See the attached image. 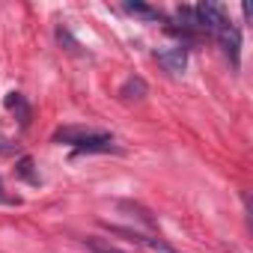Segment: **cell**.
I'll return each instance as SVG.
<instances>
[{
    "label": "cell",
    "instance_id": "6da1fadb",
    "mask_svg": "<svg viewBox=\"0 0 253 253\" xmlns=\"http://www.w3.org/2000/svg\"><path fill=\"white\" fill-rule=\"evenodd\" d=\"M211 36L217 39V45H220V51L229 57V63L238 66V54H241V33H238V27H235L232 21H226V24H220Z\"/></svg>",
    "mask_w": 253,
    "mask_h": 253
},
{
    "label": "cell",
    "instance_id": "ba28073f",
    "mask_svg": "<svg viewBox=\"0 0 253 253\" xmlns=\"http://www.w3.org/2000/svg\"><path fill=\"white\" fill-rule=\"evenodd\" d=\"M18 176L27 179V182H39V176H33V161L30 158H21L18 161Z\"/></svg>",
    "mask_w": 253,
    "mask_h": 253
},
{
    "label": "cell",
    "instance_id": "277c9868",
    "mask_svg": "<svg viewBox=\"0 0 253 253\" xmlns=\"http://www.w3.org/2000/svg\"><path fill=\"white\" fill-rule=\"evenodd\" d=\"M116 232H122V235H128L131 241H137L140 247H146L149 253H176L164 238H155V235H140V232H128V229H116Z\"/></svg>",
    "mask_w": 253,
    "mask_h": 253
},
{
    "label": "cell",
    "instance_id": "7a4b0ae2",
    "mask_svg": "<svg viewBox=\"0 0 253 253\" xmlns=\"http://www.w3.org/2000/svg\"><path fill=\"white\" fill-rule=\"evenodd\" d=\"M155 60L170 72V75H182L185 72V66H188V48H170V51H158L155 54Z\"/></svg>",
    "mask_w": 253,
    "mask_h": 253
},
{
    "label": "cell",
    "instance_id": "9c48e42d",
    "mask_svg": "<svg viewBox=\"0 0 253 253\" xmlns=\"http://www.w3.org/2000/svg\"><path fill=\"white\" fill-rule=\"evenodd\" d=\"M86 247H92L95 253H119V247L104 244V241H98V238H86Z\"/></svg>",
    "mask_w": 253,
    "mask_h": 253
},
{
    "label": "cell",
    "instance_id": "3957f363",
    "mask_svg": "<svg viewBox=\"0 0 253 253\" xmlns=\"http://www.w3.org/2000/svg\"><path fill=\"white\" fill-rule=\"evenodd\" d=\"M110 149H113V137H110V134L89 131V134L75 146V155H86V152H110Z\"/></svg>",
    "mask_w": 253,
    "mask_h": 253
},
{
    "label": "cell",
    "instance_id": "52a82bcc",
    "mask_svg": "<svg viewBox=\"0 0 253 253\" xmlns=\"http://www.w3.org/2000/svg\"><path fill=\"white\" fill-rule=\"evenodd\" d=\"M6 107H9V110H18V113H21V125H27V122H30V107L24 104L21 92H9V95H6Z\"/></svg>",
    "mask_w": 253,
    "mask_h": 253
},
{
    "label": "cell",
    "instance_id": "30bf717a",
    "mask_svg": "<svg viewBox=\"0 0 253 253\" xmlns=\"http://www.w3.org/2000/svg\"><path fill=\"white\" fill-rule=\"evenodd\" d=\"M15 152V143H9V140H0V155H12Z\"/></svg>",
    "mask_w": 253,
    "mask_h": 253
},
{
    "label": "cell",
    "instance_id": "5b68a950",
    "mask_svg": "<svg viewBox=\"0 0 253 253\" xmlns=\"http://www.w3.org/2000/svg\"><path fill=\"white\" fill-rule=\"evenodd\" d=\"M119 95L125 101H131V98H143L146 95V81L143 78H128L122 86H119Z\"/></svg>",
    "mask_w": 253,
    "mask_h": 253
},
{
    "label": "cell",
    "instance_id": "8992f818",
    "mask_svg": "<svg viewBox=\"0 0 253 253\" xmlns=\"http://www.w3.org/2000/svg\"><path fill=\"white\" fill-rule=\"evenodd\" d=\"M122 9H125V12H128V15H137V18H143V21H161V12H158L155 6H146V3H137V0H134V3H131V0H128V3H125Z\"/></svg>",
    "mask_w": 253,
    "mask_h": 253
}]
</instances>
